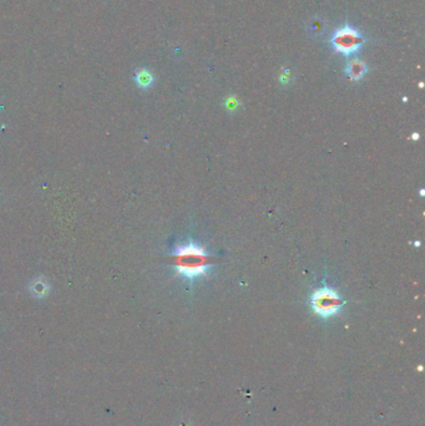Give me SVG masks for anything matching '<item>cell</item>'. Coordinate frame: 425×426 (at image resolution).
<instances>
[{"mask_svg":"<svg viewBox=\"0 0 425 426\" xmlns=\"http://www.w3.org/2000/svg\"><path fill=\"white\" fill-rule=\"evenodd\" d=\"M344 305V299L337 290L328 285H323L310 295V308L323 319H328L338 314Z\"/></svg>","mask_w":425,"mask_h":426,"instance_id":"obj_2","label":"cell"},{"mask_svg":"<svg viewBox=\"0 0 425 426\" xmlns=\"http://www.w3.org/2000/svg\"><path fill=\"white\" fill-rule=\"evenodd\" d=\"M173 256H175L173 267L177 274L191 283H193L196 279L207 276L212 268L208 253L196 242L190 241L178 246Z\"/></svg>","mask_w":425,"mask_h":426,"instance_id":"obj_1","label":"cell"},{"mask_svg":"<svg viewBox=\"0 0 425 426\" xmlns=\"http://www.w3.org/2000/svg\"><path fill=\"white\" fill-rule=\"evenodd\" d=\"M364 39L354 27L344 26L338 29L332 36V45L337 51L343 55H352L359 50Z\"/></svg>","mask_w":425,"mask_h":426,"instance_id":"obj_3","label":"cell"},{"mask_svg":"<svg viewBox=\"0 0 425 426\" xmlns=\"http://www.w3.org/2000/svg\"><path fill=\"white\" fill-rule=\"evenodd\" d=\"M135 80L139 86L142 87V89H147L153 82L152 75H151L147 70H141V71H139L138 74H136Z\"/></svg>","mask_w":425,"mask_h":426,"instance_id":"obj_6","label":"cell"},{"mask_svg":"<svg viewBox=\"0 0 425 426\" xmlns=\"http://www.w3.org/2000/svg\"><path fill=\"white\" fill-rule=\"evenodd\" d=\"M31 291H33V295L38 296V298H43V296L48 294L49 285L45 283L44 279H36L31 284Z\"/></svg>","mask_w":425,"mask_h":426,"instance_id":"obj_5","label":"cell"},{"mask_svg":"<svg viewBox=\"0 0 425 426\" xmlns=\"http://www.w3.org/2000/svg\"><path fill=\"white\" fill-rule=\"evenodd\" d=\"M347 74L352 80H360L367 74V65L358 59H353L347 65Z\"/></svg>","mask_w":425,"mask_h":426,"instance_id":"obj_4","label":"cell"}]
</instances>
